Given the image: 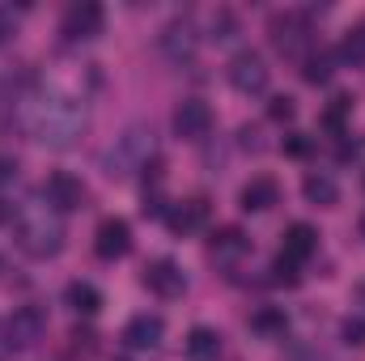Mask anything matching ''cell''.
I'll list each match as a JSON object with an SVG mask.
<instances>
[{
    "label": "cell",
    "mask_w": 365,
    "mask_h": 361,
    "mask_svg": "<svg viewBox=\"0 0 365 361\" xmlns=\"http://www.w3.org/2000/svg\"><path fill=\"white\" fill-rule=\"evenodd\" d=\"M4 221H13V204H9V200H0V225H4Z\"/></svg>",
    "instance_id": "cell-31"
},
{
    "label": "cell",
    "mask_w": 365,
    "mask_h": 361,
    "mask_svg": "<svg viewBox=\"0 0 365 361\" xmlns=\"http://www.w3.org/2000/svg\"><path fill=\"white\" fill-rule=\"evenodd\" d=\"M86 106L73 93H43L30 102V132L34 141L51 145V149H68L77 145V136L86 132Z\"/></svg>",
    "instance_id": "cell-1"
},
{
    "label": "cell",
    "mask_w": 365,
    "mask_h": 361,
    "mask_svg": "<svg viewBox=\"0 0 365 361\" xmlns=\"http://www.w3.org/2000/svg\"><path fill=\"white\" fill-rule=\"evenodd\" d=\"M238 34V17L230 13V9H221V13H212V34L208 39H217V43H225V39H234Z\"/></svg>",
    "instance_id": "cell-23"
},
{
    "label": "cell",
    "mask_w": 365,
    "mask_h": 361,
    "mask_svg": "<svg viewBox=\"0 0 365 361\" xmlns=\"http://www.w3.org/2000/svg\"><path fill=\"white\" fill-rule=\"evenodd\" d=\"M162 336H166V323H162L158 315H136V319L123 327V340H128L132 349H158Z\"/></svg>",
    "instance_id": "cell-15"
},
{
    "label": "cell",
    "mask_w": 365,
    "mask_h": 361,
    "mask_svg": "<svg viewBox=\"0 0 365 361\" xmlns=\"http://www.w3.org/2000/svg\"><path fill=\"white\" fill-rule=\"evenodd\" d=\"M60 30H64V39H93L102 30V4H93V0L68 4L60 17Z\"/></svg>",
    "instance_id": "cell-9"
},
{
    "label": "cell",
    "mask_w": 365,
    "mask_h": 361,
    "mask_svg": "<svg viewBox=\"0 0 365 361\" xmlns=\"http://www.w3.org/2000/svg\"><path fill=\"white\" fill-rule=\"evenodd\" d=\"M314 251H319V234H314V225L293 221V225L284 230V247H280V255H284V260H293V264H306Z\"/></svg>",
    "instance_id": "cell-12"
},
{
    "label": "cell",
    "mask_w": 365,
    "mask_h": 361,
    "mask_svg": "<svg viewBox=\"0 0 365 361\" xmlns=\"http://www.w3.org/2000/svg\"><path fill=\"white\" fill-rule=\"evenodd\" d=\"M208 247H212V255H221V260H234V255H247V251H251V238H247L238 225H221V230H212Z\"/></svg>",
    "instance_id": "cell-16"
},
{
    "label": "cell",
    "mask_w": 365,
    "mask_h": 361,
    "mask_svg": "<svg viewBox=\"0 0 365 361\" xmlns=\"http://www.w3.org/2000/svg\"><path fill=\"white\" fill-rule=\"evenodd\" d=\"M340 332H344V345H365V323L361 319H349Z\"/></svg>",
    "instance_id": "cell-28"
},
{
    "label": "cell",
    "mask_w": 365,
    "mask_h": 361,
    "mask_svg": "<svg viewBox=\"0 0 365 361\" xmlns=\"http://www.w3.org/2000/svg\"><path fill=\"white\" fill-rule=\"evenodd\" d=\"M17 179V162L13 158H0V183H13Z\"/></svg>",
    "instance_id": "cell-29"
},
{
    "label": "cell",
    "mask_w": 365,
    "mask_h": 361,
    "mask_svg": "<svg viewBox=\"0 0 365 361\" xmlns=\"http://www.w3.org/2000/svg\"><path fill=\"white\" fill-rule=\"evenodd\" d=\"M93 251H98L102 260H123V255L132 251V225H128L123 217L98 221V230H93Z\"/></svg>",
    "instance_id": "cell-7"
},
{
    "label": "cell",
    "mask_w": 365,
    "mask_h": 361,
    "mask_svg": "<svg viewBox=\"0 0 365 361\" xmlns=\"http://www.w3.org/2000/svg\"><path fill=\"white\" fill-rule=\"evenodd\" d=\"M175 132L182 141H204L212 132V106L200 102V98H182L175 106Z\"/></svg>",
    "instance_id": "cell-8"
},
{
    "label": "cell",
    "mask_w": 365,
    "mask_h": 361,
    "mask_svg": "<svg viewBox=\"0 0 365 361\" xmlns=\"http://www.w3.org/2000/svg\"><path fill=\"white\" fill-rule=\"evenodd\" d=\"M302 195L314 204V208H331L336 200H340V187L331 175H323V171H314V175H306L302 179Z\"/></svg>",
    "instance_id": "cell-17"
},
{
    "label": "cell",
    "mask_w": 365,
    "mask_h": 361,
    "mask_svg": "<svg viewBox=\"0 0 365 361\" xmlns=\"http://www.w3.org/2000/svg\"><path fill=\"white\" fill-rule=\"evenodd\" d=\"M187 357L191 361H217L221 357V336L212 327H191L187 332Z\"/></svg>",
    "instance_id": "cell-18"
},
{
    "label": "cell",
    "mask_w": 365,
    "mask_h": 361,
    "mask_svg": "<svg viewBox=\"0 0 365 361\" xmlns=\"http://www.w3.org/2000/svg\"><path fill=\"white\" fill-rule=\"evenodd\" d=\"M208 221V200L204 195H195V200H182L175 208H166V225L175 230V234H191V230H200Z\"/></svg>",
    "instance_id": "cell-13"
},
{
    "label": "cell",
    "mask_w": 365,
    "mask_h": 361,
    "mask_svg": "<svg viewBox=\"0 0 365 361\" xmlns=\"http://www.w3.org/2000/svg\"><path fill=\"white\" fill-rule=\"evenodd\" d=\"M195 26L187 21V17H179V21H170L162 34H158V47H162V56L166 60H175V64H182V60H191L195 56Z\"/></svg>",
    "instance_id": "cell-10"
},
{
    "label": "cell",
    "mask_w": 365,
    "mask_h": 361,
    "mask_svg": "<svg viewBox=\"0 0 365 361\" xmlns=\"http://www.w3.org/2000/svg\"><path fill=\"white\" fill-rule=\"evenodd\" d=\"M64 302H68L77 315H98V310H102V293H98L93 285H86V280H73V285L64 289Z\"/></svg>",
    "instance_id": "cell-20"
},
{
    "label": "cell",
    "mask_w": 365,
    "mask_h": 361,
    "mask_svg": "<svg viewBox=\"0 0 365 361\" xmlns=\"http://www.w3.org/2000/svg\"><path fill=\"white\" fill-rule=\"evenodd\" d=\"M47 332V315L38 306H21L4 319V345L9 349H34Z\"/></svg>",
    "instance_id": "cell-4"
},
{
    "label": "cell",
    "mask_w": 365,
    "mask_h": 361,
    "mask_svg": "<svg viewBox=\"0 0 365 361\" xmlns=\"http://www.w3.org/2000/svg\"><path fill=\"white\" fill-rule=\"evenodd\" d=\"M145 289L158 293V298H179L182 289H187V276H182V268L175 260H153L145 268Z\"/></svg>",
    "instance_id": "cell-11"
},
{
    "label": "cell",
    "mask_w": 365,
    "mask_h": 361,
    "mask_svg": "<svg viewBox=\"0 0 365 361\" xmlns=\"http://www.w3.org/2000/svg\"><path fill=\"white\" fill-rule=\"evenodd\" d=\"M13 238H17V247H21L30 260H51V255L64 247L60 213H56L51 204H26V208H17Z\"/></svg>",
    "instance_id": "cell-2"
},
{
    "label": "cell",
    "mask_w": 365,
    "mask_h": 361,
    "mask_svg": "<svg viewBox=\"0 0 365 361\" xmlns=\"http://www.w3.org/2000/svg\"><path fill=\"white\" fill-rule=\"evenodd\" d=\"M272 280H276V285H289V289H293V285L302 280V276H297V264H293V260H284V255H276V264H272Z\"/></svg>",
    "instance_id": "cell-25"
},
{
    "label": "cell",
    "mask_w": 365,
    "mask_h": 361,
    "mask_svg": "<svg viewBox=\"0 0 365 361\" xmlns=\"http://www.w3.org/2000/svg\"><path fill=\"white\" fill-rule=\"evenodd\" d=\"M349 111H353V98H344V93H340V98L327 106V115H323V119H327V128H331V132H344V115H349Z\"/></svg>",
    "instance_id": "cell-24"
},
{
    "label": "cell",
    "mask_w": 365,
    "mask_h": 361,
    "mask_svg": "<svg viewBox=\"0 0 365 361\" xmlns=\"http://www.w3.org/2000/svg\"><path fill=\"white\" fill-rule=\"evenodd\" d=\"M4 349H9V345H4V340H0V357H4Z\"/></svg>",
    "instance_id": "cell-33"
},
{
    "label": "cell",
    "mask_w": 365,
    "mask_h": 361,
    "mask_svg": "<svg viewBox=\"0 0 365 361\" xmlns=\"http://www.w3.org/2000/svg\"><path fill=\"white\" fill-rule=\"evenodd\" d=\"M361 238H365V213H361Z\"/></svg>",
    "instance_id": "cell-32"
},
{
    "label": "cell",
    "mask_w": 365,
    "mask_h": 361,
    "mask_svg": "<svg viewBox=\"0 0 365 361\" xmlns=\"http://www.w3.org/2000/svg\"><path fill=\"white\" fill-rule=\"evenodd\" d=\"M9 34H13V17H9V13H4V9H0V43H4V39H9Z\"/></svg>",
    "instance_id": "cell-30"
},
{
    "label": "cell",
    "mask_w": 365,
    "mask_h": 361,
    "mask_svg": "<svg viewBox=\"0 0 365 361\" xmlns=\"http://www.w3.org/2000/svg\"><path fill=\"white\" fill-rule=\"evenodd\" d=\"M268 34H272V47L284 51V56H297L306 43H310V26L302 13H276L268 21Z\"/></svg>",
    "instance_id": "cell-6"
},
{
    "label": "cell",
    "mask_w": 365,
    "mask_h": 361,
    "mask_svg": "<svg viewBox=\"0 0 365 361\" xmlns=\"http://www.w3.org/2000/svg\"><path fill=\"white\" fill-rule=\"evenodd\" d=\"M43 195H47V204H51L56 213H73V208H86V200H90L86 183L77 179V175H68V171H56L51 179L43 183Z\"/></svg>",
    "instance_id": "cell-5"
},
{
    "label": "cell",
    "mask_w": 365,
    "mask_h": 361,
    "mask_svg": "<svg viewBox=\"0 0 365 361\" xmlns=\"http://www.w3.org/2000/svg\"><path fill=\"white\" fill-rule=\"evenodd\" d=\"M276 200H280V187H276V179H268V175H255V179L238 191V204H242L247 213H268Z\"/></svg>",
    "instance_id": "cell-14"
},
{
    "label": "cell",
    "mask_w": 365,
    "mask_h": 361,
    "mask_svg": "<svg viewBox=\"0 0 365 361\" xmlns=\"http://www.w3.org/2000/svg\"><path fill=\"white\" fill-rule=\"evenodd\" d=\"M225 77H230V86L238 93H264L268 90V77H272V68H268V60L259 56V51H238L234 60H230V68H225Z\"/></svg>",
    "instance_id": "cell-3"
},
{
    "label": "cell",
    "mask_w": 365,
    "mask_h": 361,
    "mask_svg": "<svg viewBox=\"0 0 365 361\" xmlns=\"http://www.w3.org/2000/svg\"><path fill=\"white\" fill-rule=\"evenodd\" d=\"M293 115H297L293 98H284V93H280V98H272V102H268V119H276V123H289Z\"/></svg>",
    "instance_id": "cell-27"
},
{
    "label": "cell",
    "mask_w": 365,
    "mask_h": 361,
    "mask_svg": "<svg viewBox=\"0 0 365 361\" xmlns=\"http://www.w3.org/2000/svg\"><path fill=\"white\" fill-rule=\"evenodd\" d=\"M251 327H255V332H264V336H284L289 319H284V310L264 306V310H255V315H251Z\"/></svg>",
    "instance_id": "cell-22"
},
{
    "label": "cell",
    "mask_w": 365,
    "mask_h": 361,
    "mask_svg": "<svg viewBox=\"0 0 365 361\" xmlns=\"http://www.w3.org/2000/svg\"><path fill=\"white\" fill-rule=\"evenodd\" d=\"M331 68H336V56L319 47V51H310V56L302 60V81H306V86H327V81H331Z\"/></svg>",
    "instance_id": "cell-19"
},
{
    "label": "cell",
    "mask_w": 365,
    "mask_h": 361,
    "mask_svg": "<svg viewBox=\"0 0 365 361\" xmlns=\"http://www.w3.org/2000/svg\"><path fill=\"white\" fill-rule=\"evenodd\" d=\"M340 60H349V64H365V21H357V26H349V30H344Z\"/></svg>",
    "instance_id": "cell-21"
},
{
    "label": "cell",
    "mask_w": 365,
    "mask_h": 361,
    "mask_svg": "<svg viewBox=\"0 0 365 361\" xmlns=\"http://www.w3.org/2000/svg\"><path fill=\"white\" fill-rule=\"evenodd\" d=\"M310 149H314V141H310L306 132H289V136H284V153H289V158H310Z\"/></svg>",
    "instance_id": "cell-26"
}]
</instances>
